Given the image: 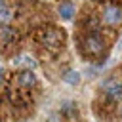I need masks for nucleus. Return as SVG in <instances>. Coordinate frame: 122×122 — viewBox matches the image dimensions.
<instances>
[{
    "label": "nucleus",
    "mask_w": 122,
    "mask_h": 122,
    "mask_svg": "<svg viewBox=\"0 0 122 122\" xmlns=\"http://www.w3.org/2000/svg\"><path fill=\"white\" fill-rule=\"evenodd\" d=\"M36 38H38V42H40L42 46H46V48H59V46H63V42H65V34H63L61 30H57V29H42Z\"/></svg>",
    "instance_id": "nucleus-1"
},
{
    "label": "nucleus",
    "mask_w": 122,
    "mask_h": 122,
    "mask_svg": "<svg viewBox=\"0 0 122 122\" xmlns=\"http://www.w3.org/2000/svg\"><path fill=\"white\" fill-rule=\"evenodd\" d=\"M122 19V10L118 6H107L105 11H103V21L107 25H116L118 21Z\"/></svg>",
    "instance_id": "nucleus-2"
},
{
    "label": "nucleus",
    "mask_w": 122,
    "mask_h": 122,
    "mask_svg": "<svg viewBox=\"0 0 122 122\" xmlns=\"http://www.w3.org/2000/svg\"><path fill=\"white\" fill-rule=\"evenodd\" d=\"M105 95L112 101H118L122 99V82H116V80H111L105 84Z\"/></svg>",
    "instance_id": "nucleus-3"
},
{
    "label": "nucleus",
    "mask_w": 122,
    "mask_h": 122,
    "mask_svg": "<svg viewBox=\"0 0 122 122\" xmlns=\"http://www.w3.org/2000/svg\"><path fill=\"white\" fill-rule=\"evenodd\" d=\"M84 46H86V51L90 55H97V53L103 51V40L99 36H95V34L93 36H88L86 42H84Z\"/></svg>",
    "instance_id": "nucleus-4"
},
{
    "label": "nucleus",
    "mask_w": 122,
    "mask_h": 122,
    "mask_svg": "<svg viewBox=\"0 0 122 122\" xmlns=\"http://www.w3.org/2000/svg\"><path fill=\"white\" fill-rule=\"evenodd\" d=\"M13 65L15 67H23L25 71H34L36 69V61L30 57V55H19L13 59Z\"/></svg>",
    "instance_id": "nucleus-5"
},
{
    "label": "nucleus",
    "mask_w": 122,
    "mask_h": 122,
    "mask_svg": "<svg viewBox=\"0 0 122 122\" xmlns=\"http://www.w3.org/2000/svg\"><path fill=\"white\" fill-rule=\"evenodd\" d=\"M17 80H19V84H21L23 88H32V86L36 84V76H34L32 71H23Z\"/></svg>",
    "instance_id": "nucleus-6"
},
{
    "label": "nucleus",
    "mask_w": 122,
    "mask_h": 122,
    "mask_svg": "<svg viewBox=\"0 0 122 122\" xmlns=\"http://www.w3.org/2000/svg\"><path fill=\"white\" fill-rule=\"evenodd\" d=\"M57 11H59V15H61L65 21H69V19H72V15H74V6H72V2H61L59 8H57Z\"/></svg>",
    "instance_id": "nucleus-7"
},
{
    "label": "nucleus",
    "mask_w": 122,
    "mask_h": 122,
    "mask_svg": "<svg viewBox=\"0 0 122 122\" xmlns=\"http://www.w3.org/2000/svg\"><path fill=\"white\" fill-rule=\"evenodd\" d=\"M63 80L67 84H71V86H78L80 84V74L76 71H65L63 72Z\"/></svg>",
    "instance_id": "nucleus-8"
},
{
    "label": "nucleus",
    "mask_w": 122,
    "mask_h": 122,
    "mask_svg": "<svg viewBox=\"0 0 122 122\" xmlns=\"http://www.w3.org/2000/svg\"><path fill=\"white\" fill-rule=\"evenodd\" d=\"M10 19H11V11L4 4H0V23H8Z\"/></svg>",
    "instance_id": "nucleus-9"
},
{
    "label": "nucleus",
    "mask_w": 122,
    "mask_h": 122,
    "mask_svg": "<svg viewBox=\"0 0 122 122\" xmlns=\"http://www.w3.org/2000/svg\"><path fill=\"white\" fill-rule=\"evenodd\" d=\"M2 38H4V40H15L17 34H15L13 29H4V30H2Z\"/></svg>",
    "instance_id": "nucleus-10"
},
{
    "label": "nucleus",
    "mask_w": 122,
    "mask_h": 122,
    "mask_svg": "<svg viewBox=\"0 0 122 122\" xmlns=\"http://www.w3.org/2000/svg\"><path fill=\"white\" fill-rule=\"evenodd\" d=\"M120 44H122V40H120Z\"/></svg>",
    "instance_id": "nucleus-11"
},
{
    "label": "nucleus",
    "mask_w": 122,
    "mask_h": 122,
    "mask_svg": "<svg viewBox=\"0 0 122 122\" xmlns=\"http://www.w3.org/2000/svg\"><path fill=\"white\" fill-rule=\"evenodd\" d=\"M120 114H122V111H120Z\"/></svg>",
    "instance_id": "nucleus-12"
}]
</instances>
